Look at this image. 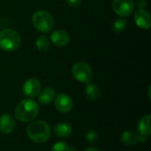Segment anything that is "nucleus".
Instances as JSON below:
<instances>
[{"instance_id": "10", "label": "nucleus", "mask_w": 151, "mask_h": 151, "mask_svg": "<svg viewBox=\"0 0 151 151\" xmlns=\"http://www.w3.org/2000/svg\"><path fill=\"white\" fill-rule=\"evenodd\" d=\"M16 127L15 120L10 114H2L0 116V132L4 134H12Z\"/></svg>"}, {"instance_id": "6", "label": "nucleus", "mask_w": 151, "mask_h": 151, "mask_svg": "<svg viewBox=\"0 0 151 151\" xmlns=\"http://www.w3.org/2000/svg\"><path fill=\"white\" fill-rule=\"evenodd\" d=\"M112 8L120 17H127L134 12V3L133 0H113Z\"/></svg>"}, {"instance_id": "21", "label": "nucleus", "mask_w": 151, "mask_h": 151, "mask_svg": "<svg viewBox=\"0 0 151 151\" xmlns=\"http://www.w3.org/2000/svg\"><path fill=\"white\" fill-rule=\"evenodd\" d=\"M65 1L71 7H78L81 4V0H65Z\"/></svg>"}, {"instance_id": "22", "label": "nucleus", "mask_w": 151, "mask_h": 151, "mask_svg": "<svg viewBox=\"0 0 151 151\" xmlns=\"http://www.w3.org/2000/svg\"><path fill=\"white\" fill-rule=\"evenodd\" d=\"M148 3L146 0H137V6L140 9H144L147 6Z\"/></svg>"}, {"instance_id": "7", "label": "nucleus", "mask_w": 151, "mask_h": 151, "mask_svg": "<svg viewBox=\"0 0 151 151\" xmlns=\"http://www.w3.org/2000/svg\"><path fill=\"white\" fill-rule=\"evenodd\" d=\"M73 106V102L70 96L65 93H61L57 96L55 99V107L59 112L67 113L71 111Z\"/></svg>"}, {"instance_id": "23", "label": "nucleus", "mask_w": 151, "mask_h": 151, "mask_svg": "<svg viewBox=\"0 0 151 151\" xmlns=\"http://www.w3.org/2000/svg\"><path fill=\"white\" fill-rule=\"evenodd\" d=\"M84 151H99L96 148H95V147H89V148H87L86 150Z\"/></svg>"}, {"instance_id": "9", "label": "nucleus", "mask_w": 151, "mask_h": 151, "mask_svg": "<svg viewBox=\"0 0 151 151\" xmlns=\"http://www.w3.org/2000/svg\"><path fill=\"white\" fill-rule=\"evenodd\" d=\"M134 22L135 24L143 29L150 28L151 25V17L150 12L145 11L144 9H139L134 13Z\"/></svg>"}, {"instance_id": "8", "label": "nucleus", "mask_w": 151, "mask_h": 151, "mask_svg": "<svg viewBox=\"0 0 151 151\" xmlns=\"http://www.w3.org/2000/svg\"><path fill=\"white\" fill-rule=\"evenodd\" d=\"M41 83L35 78H30L25 81L22 87L23 94L28 97H35L38 96L41 91Z\"/></svg>"}, {"instance_id": "13", "label": "nucleus", "mask_w": 151, "mask_h": 151, "mask_svg": "<svg viewBox=\"0 0 151 151\" xmlns=\"http://www.w3.org/2000/svg\"><path fill=\"white\" fill-rule=\"evenodd\" d=\"M73 127L69 123L66 122H61L55 126L54 127V134L56 136L59 138H66L72 134Z\"/></svg>"}, {"instance_id": "15", "label": "nucleus", "mask_w": 151, "mask_h": 151, "mask_svg": "<svg viewBox=\"0 0 151 151\" xmlns=\"http://www.w3.org/2000/svg\"><path fill=\"white\" fill-rule=\"evenodd\" d=\"M121 142L127 146H134L138 143V134L134 131H125L121 134Z\"/></svg>"}, {"instance_id": "4", "label": "nucleus", "mask_w": 151, "mask_h": 151, "mask_svg": "<svg viewBox=\"0 0 151 151\" xmlns=\"http://www.w3.org/2000/svg\"><path fill=\"white\" fill-rule=\"evenodd\" d=\"M32 22L35 27L43 34L50 33L54 26V19L51 14L43 10L37 11L33 14Z\"/></svg>"}, {"instance_id": "14", "label": "nucleus", "mask_w": 151, "mask_h": 151, "mask_svg": "<svg viewBox=\"0 0 151 151\" xmlns=\"http://www.w3.org/2000/svg\"><path fill=\"white\" fill-rule=\"evenodd\" d=\"M55 98V90L51 88H46L38 94V100L42 104H50Z\"/></svg>"}, {"instance_id": "11", "label": "nucleus", "mask_w": 151, "mask_h": 151, "mask_svg": "<svg viewBox=\"0 0 151 151\" xmlns=\"http://www.w3.org/2000/svg\"><path fill=\"white\" fill-rule=\"evenodd\" d=\"M50 40L54 45L58 47H64L67 45L70 42V35L67 32L58 29L52 33Z\"/></svg>"}, {"instance_id": "18", "label": "nucleus", "mask_w": 151, "mask_h": 151, "mask_svg": "<svg viewBox=\"0 0 151 151\" xmlns=\"http://www.w3.org/2000/svg\"><path fill=\"white\" fill-rule=\"evenodd\" d=\"M127 27V21L124 19H116L112 24V29L116 33H121Z\"/></svg>"}, {"instance_id": "16", "label": "nucleus", "mask_w": 151, "mask_h": 151, "mask_svg": "<svg viewBox=\"0 0 151 151\" xmlns=\"http://www.w3.org/2000/svg\"><path fill=\"white\" fill-rule=\"evenodd\" d=\"M86 96L88 99L90 100H96L100 97L101 95V90L98 88V86L95 83H88L86 89Z\"/></svg>"}, {"instance_id": "1", "label": "nucleus", "mask_w": 151, "mask_h": 151, "mask_svg": "<svg viewBox=\"0 0 151 151\" xmlns=\"http://www.w3.org/2000/svg\"><path fill=\"white\" fill-rule=\"evenodd\" d=\"M39 113V106L33 99L22 100L15 108L14 116L20 122H30Z\"/></svg>"}, {"instance_id": "17", "label": "nucleus", "mask_w": 151, "mask_h": 151, "mask_svg": "<svg viewBox=\"0 0 151 151\" xmlns=\"http://www.w3.org/2000/svg\"><path fill=\"white\" fill-rule=\"evenodd\" d=\"M35 46L39 51L44 52L50 49V42L45 35H40L35 42Z\"/></svg>"}, {"instance_id": "5", "label": "nucleus", "mask_w": 151, "mask_h": 151, "mask_svg": "<svg viewBox=\"0 0 151 151\" xmlns=\"http://www.w3.org/2000/svg\"><path fill=\"white\" fill-rule=\"evenodd\" d=\"M72 73L78 81L83 83H88L93 77V72L90 65L85 62H77L74 64L72 68Z\"/></svg>"}, {"instance_id": "2", "label": "nucleus", "mask_w": 151, "mask_h": 151, "mask_svg": "<svg viewBox=\"0 0 151 151\" xmlns=\"http://www.w3.org/2000/svg\"><path fill=\"white\" fill-rule=\"evenodd\" d=\"M50 127L42 120H36L28 125L27 134L28 138L35 143H44L50 137Z\"/></svg>"}, {"instance_id": "19", "label": "nucleus", "mask_w": 151, "mask_h": 151, "mask_svg": "<svg viewBox=\"0 0 151 151\" xmlns=\"http://www.w3.org/2000/svg\"><path fill=\"white\" fill-rule=\"evenodd\" d=\"M50 151H70V147L64 142H58L53 145Z\"/></svg>"}, {"instance_id": "12", "label": "nucleus", "mask_w": 151, "mask_h": 151, "mask_svg": "<svg viewBox=\"0 0 151 151\" xmlns=\"http://www.w3.org/2000/svg\"><path fill=\"white\" fill-rule=\"evenodd\" d=\"M151 115L147 114L144 115L138 122L137 124V129L139 132V134L149 136L151 134Z\"/></svg>"}, {"instance_id": "20", "label": "nucleus", "mask_w": 151, "mask_h": 151, "mask_svg": "<svg viewBox=\"0 0 151 151\" xmlns=\"http://www.w3.org/2000/svg\"><path fill=\"white\" fill-rule=\"evenodd\" d=\"M86 141L90 142V143H93L97 141V138H98V134L96 133V130H89L87 132L86 134Z\"/></svg>"}, {"instance_id": "3", "label": "nucleus", "mask_w": 151, "mask_h": 151, "mask_svg": "<svg viewBox=\"0 0 151 151\" xmlns=\"http://www.w3.org/2000/svg\"><path fill=\"white\" fill-rule=\"evenodd\" d=\"M21 43V37L19 34L10 28L0 31V49L4 51H14Z\"/></svg>"}]
</instances>
